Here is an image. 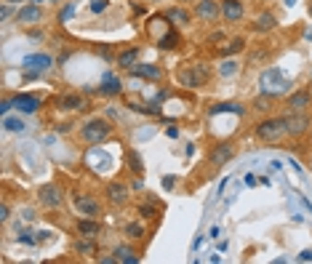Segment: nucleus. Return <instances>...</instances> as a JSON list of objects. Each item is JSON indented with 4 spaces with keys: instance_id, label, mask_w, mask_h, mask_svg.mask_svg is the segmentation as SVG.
I'll list each match as a JSON object with an SVG mask.
<instances>
[{
    "instance_id": "1",
    "label": "nucleus",
    "mask_w": 312,
    "mask_h": 264,
    "mask_svg": "<svg viewBox=\"0 0 312 264\" xmlns=\"http://www.w3.org/2000/svg\"><path fill=\"white\" fill-rule=\"evenodd\" d=\"M179 83L187 88H200L211 80V67L203 64V61H195V64H184L179 67Z\"/></svg>"
},
{
    "instance_id": "2",
    "label": "nucleus",
    "mask_w": 312,
    "mask_h": 264,
    "mask_svg": "<svg viewBox=\"0 0 312 264\" xmlns=\"http://www.w3.org/2000/svg\"><path fill=\"white\" fill-rule=\"evenodd\" d=\"M110 133H112V126L104 117H94V120H88L86 126L80 128V139L86 144H101Z\"/></svg>"
},
{
    "instance_id": "3",
    "label": "nucleus",
    "mask_w": 312,
    "mask_h": 264,
    "mask_svg": "<svg viewBox=\"0 0 312 264\" xmlns=\"http://www.w3.org/2000/svg\"><path fill=\"white\" fill-rule=\"evenodd\" d=\"M286 123H283V117H267V120H262L256 126V136L262 139V142H267V144H275V142H280L283 136H286Z\"/></svg>"
},
{
    "instance_id": "4",
    "label": "nucleus",
    "mask_w": 312,
    "mask_h": 264,
    "mask_svg": "<svg viewBox=\"0 0 312 264\" xmlns=\"http://www.w3.org/2000/svg\"><path fill=\"white\" fill-rule=\"evenodd\" d=\"M283 123H286V131L291 133V136H304V133L310 131V117L304 115V112H288V115L283 117Z\"/></svg>"
},
{
    "instance_id": "5",
    "label": "nucleus",
    "mask_w": 312,
    "mask_h": 264,
    "mask_svg": "<svg viewBox=\"0 0 312 264\" xmlns=\"http://www.w3.org/2000/svg\"><path fill=\"white\" fill-rule=\"evenodd\" d=\"M38 198H40V206H45V208H61V203H64V195H61V189L56 184L40 187L38 189Z\"/></svg>"
},
{
    "instance_id": "6",
    "label": "nucleus",
    "mask_w": 312,
    "mask_h": 264,
    "mask_svg": "<svg viewBox=\"0 0 312 264\" xmlns=\"http://www.w3.org/2000/svg\"><path fill=\"white\" fill-rule=\"evenodd\" d=\"M288 83H283V75L277 70H267L262 75V91L264 94H272V96H277V94L283 91V88H286Z\"/></svg>"
},
{
    "instance_id": "7",
    "label": "nucleus",
    "mask_w": 312,
    "mask_h": 264,
    "mask_svg": "<svg viewBox=\"0 0 312 264\" xmlns=\"http://www.w3.org/2000/svg\"><path fill=\"white\" fill-rule=\"evenodd\" d=\"M75 208L80 211L83 216H91V219H96V216L101 213L99 200L91 198V195H83V192H78V195H75Z\"/></svg>"
},
{
    "instance_id": "8",
    "label": "nucleus",
    "mask_w": 312,
    "mask_h": 264,
    "mask_svg": "<svg viewBox=\"0 0 312 264\" xmlns=\"http://www.w3.org/2000/svg\"><path fill=\"white\" fill-rule=\"evenodd\" d=\"M195 16L200 21H216L219 16H222V5H219L216 0H200L195 8Z\"/></svg>"
},
{
    "instance_id": "9",
    "label": "nucleus",
    "mask_w": 312,
    "mask_h": 264,
    "mask_svg": "<svg viewBox=\"0 0 312 264\" xmlns=\"http://www.w3.org/2000/svg\"><path fill=\"white\" fill-rule=\"evenodd\" d=\"M232 155H235V147L224 142V144H219V147H214V150H211L208 160H211V166H214V168H222V166H227V163L232 160Z\"/></svg>"
},
{
    "instance_id": "10",
    "label": "nucleus",
    "mask_w": 312,
    "mask_h": 264,
    "mask_svg": "<svg viewBox=\"0 0 312 264\" xmlns=\"http://www.w3.org/2000/svg\"><path fill=\"white\" fill-rule=\"evenodd\" d=\"M107 198L112 206H126L128 203V187L123 182H110L107 184Z\"/></svg>"
},
{
    "instance_id": "11",
    "label": "nucleus",
    "mask_w": 312,
    "mask_h": 264,
    "mask_svg": "<svg viewBox=\"0 0 312 264\" xmlns=\"http://www.w3.org/2000/svg\"><path fill=\"white\" fill-rule=\"evenodd\" d=\"M16 19H19L21 24H38V21L43 19V8H40L38 3L24 5V8H19V11H16Z\"/></svg>"
},
{
    "instance_id": "12",
    "label": "nucleus",
    "mask_w": 312,
    "mask_h": 264,
    "mask_svg": "<svg viewBox=\"0 0 312 264\" xmlns=\"http://www.w3.org/2000/svg\"><path fill=\"white\" fill-rule=\"evenodd\" d=\"M24 70H32V72H45L51 67V56L48 54H30L24 61H21Z\"/></svg>"
},
{
    "instance_id": "13",
    "label": "nucleus",
    "mask_w": 312,
    "mask_h": 264,
    "mask_svg": "<svg viewBox=\"0 0 312 264\" xmlns=\"http://www.w3.org/2000/svg\"><path fill=\"white\" fill-rule=\"evenodd\" d=\"M11 104H14L16 110H21V112H38V107H40V99H38V96H30V94H16V96L11 99Z\"/></svg>"
},
{
    "instance_id": "14",
    "label": "nucleus",
    "mask_w": 312,
    "mask_h": 264,
    "mask_svg": "<svg viewBox=\"0 0 312 264\" xmlns=\"http://www.w3.org/2000/svg\"><path fill=\"white\" fill-rule=\"evenodd\" d=\"M222 19L224 21H240L243 19L240 0H224V3H222Z\"/></svg>"
},
{
    "instance_id": "15",
    "label": "nucleus",
    "mask_w": 312,
    "mask_h": 264,
    "mask_svg": "<svg viewBox=\"0 0 312 264\" xmlns=\"http://www.w3.org/2000/svg\"><path fill=\"white\" fill-rule=\"evenodd\" d=\"M179 40H181V38H179V32L168 27V30L163 32L160 38H157V48H163V51H174V48L179 46Z\"/></svg>"
},
{
    "instance_id": "16",
    "label": "nucleus",
    "mask_w": 312,
    "mask_h": 264,
    "mask_svg": "<svg viewBox=\"0 0 312 264\" xmlns=\"http://www.w3.org/2000/svg\"><path fill=\"white\" fill-rule=\"evenodd\" d=\"M131 70H134V75H139V77H152V80H160L163 77V70L155 64H134Z\"/></svg>"
},
{
    "instance_id": "17",
    "label": "nucleus",
    "mask_w": 312,
    "mask_h": 264,
    "mask_svg": "<svg viewBox=\"0 0 312 264\" xmlns=\"http://www.w3.org/2000/svg\"><path fill=\"white\" fill-rule=\"evenodd\" d=\"M310 104V94L307 91H296L288 96V107H291V112H304Z\"/></svg>"
},
{
    "instance_id": "18",
    "label": "nucleus",
    "mask_w": 312,
    "mask_h": 264,
    "mask_svg": "<svg viewBox=\"0 0 312 264\" xmlns=\"http://www.w3.org/2000/svg\"><path fill=\"white\" fill-rule=\"evenodd\" d=\"M136 59H139V48H134V46L117 54V64H120L123 70H131V67L136 64Z\"/></svg>"
},
{
    "instance_id": "19",
    "label": "nucleus",
    "mask_w": 312,
    "mask_h": 264,
    "mask_svg": "<svg viewBox=\"0 0 312 264\" xmlns=\"http://www.w3.org/2000/svg\"><path fill=\"white\" fill-rule=\"evenodd\" d=\"M115 259L123 262V264H136V262H139V254H136L131 245H117V248H115Z\"/></svg>"
},
{
    "instance_id": "20",
    "label": "nucleus",
    "mask_w": 312,
    "mask_h": 264,
    "mask_svg": "<svg viewBox=\"0 0 312 264\" xmlns=\"http://www.w3.org/2000/svg\"><path fill=\"white\" fill-rule=\"evenodd\" d=\"M78 232H80L83 238H94V235L99 232V222H94L91 216L80 219V222H78Z\"/></svg>"
},
{
    "instance_id": "21",
    "label": "nucleus",
    "mask_w": 312,
    "mask_h": 264,
    "mask_svg": "<svg viewBox=\"0 0 312 264\" xmlns=\"http://www.w3.org/2000/svg\"><path fill=\"white\" fill-rule=\"evenodd\" d=\"M120 91H123L120 80H117V77H112V75H104V80H101V94L115 96V94H120Z\"/></svg>"
},
{
    "instance_id": "22",
    "label": "nucleus",
    "mask_w": 312,
    "mask_h": 264,
    "mask_svg": "<svg viewBox=\"0 0 312 264\" xmlns=\"http://www.w3.org/2000/svg\"><path fill=\"white\" fill-rule=\"evenodd\" d=\"M166 16H168V21H171V24H179V27L190 24V14H187L184 8H168Z\"/></svg>"
},
{
    "instance_id": "23",
    "label": "nucleus",
    "mask_w": 312,
    "mask_h": 264,
    "mask_svg": "<svg viewBox=\"0 0 312 264\" xmlns=\"http://www.w3.org/2000/svg\"><path fill=\"white\" fill-rule=\"evenodd\" d=\"M275 24H277V19L272 14H262L256 21H254V30L256 32H270V30H275Z\"/></svg>"
},
{
    "instance_id": "24",
    "label": "nucleus",
    "mask_w": 312,
    "mask_h": 264,
    "mask_svg": "<svg viewBox=\"0 0 312 264\" xmlns=\"http://www.w3.org/2000/svg\"><path fill=\"white\" fill-rule=\"evenodd\" d=\"M126 160H128V166H131V171L139 176L141 171H144V163H141V155L136 152V150H126Z\"/></svg>"
},
{
    "instance_id": "25",
    "label": "nucleus",
    "mask_w": 312,
    "mask_h": 264,
    "mask_svg": "<svg viewBox=\"0 0 312 264\" xmlns=\"http://www.w3.org/2000/svg\"><path fill=\"white\" fill-rule=\"evenodd\" d=\"M61 102H64L61 107H67V110H86L88 107V102L83 96H78V94H70V96H64Z\"/></svg>"
},
{
    "instance_id": "26",
    "label": "nucleus",
    "mask_w": 312,
    "mask_h": 264,
    "mask_svg": "<svg viewBox=\"0 0 312 264\" xmlns=\"http://www.w3.org/2000/svg\"><path fill=\"white\" fill-rule=\"evenodd\" d=\"M136 208H139L141 219H155L157 213H160V206H155V203H139Z\"/></svg>"
},
{
    "instance_id": "27",
    "label": "nucleus",
    "mask_w": 312,
    "mask_h": 264,
    "mask_svg": "<svg viewBox=\"0 0 312 264\" xmlns=\"http://www.w3.org/2000/svg\"><path fill=\"white\" fill-rule=\"evenodd\" d=\"M75 254H80V256L96 254V243H94V240H78V243H75Z\"/></svg>"
},
{
    "instance_id": "28",
    "label": "nucleus",
    "mask_w": 312,
    "mask_h": 264,
    "mask_svg": "<svg viewBox=\"0 0 312 264\" xmlns=\"http://www.w3.org/2000/svg\"><path fill=\"white\" fill-rule=\"evenodd\" d=\"M243 46H246V40L243 38H232V43H227V46L222 48V54H237V51H243Z\"/></svg>"
},
{
    "instance_id": "29",
    "label": "nucleus",
    "mask_w": 312,
    "mask_h": 264,
    "mask_svg": "<svg viewBox=\"0 0 312 264\" xmlns=\"http://www.w3.org/2000/svg\"><path fill=\"white\" fill-rule=\"evenodd\" d=\"M126 235L131 240H139V238H144V227H141V224H136V222H131V224H126Z\"/></svg>"
},
{
    "instance_id": "30",
    "label": "nucleus",
    "mask_w": 312,
    "mask_h": 264,
    "mask_svg": "<svg viewBox=\"0 0 312 264\" xmlns=\"http://www.w3.org/2000/svg\"><path fill=\"white\" fill-rule=\"evenodd\" d=\"M219 112H240V104L224 102V104H219V107H211V115H219Z\"/></svg>"
},
{
    "instance_id": "31",
    "label": "nucleus",
    "mask_w": 312,
    "mask_h": 264,
    "mask_svg": "<svg viewBox=\"0 0 312 264\" xmlns=\"http://www.w3.org/2000/svg\"><path fill=\"white\" fill-rule=\"evenodd\" d=\"M3 126L8 128V131H24V123H21L19 117H8V115H5L3 117Z\"/></svg>"
},
{
    "instance_id": "32",
    "label": "nucleus",
    "mask_w": 312,
    "mask_h": 264,
    "mask_svg": "<svg viewBox=\"0 0 312 264\" xmlns=\"http://www.w3.org/2000/svg\"><path fill=\"white\" fill-rule=\"evenodd\" d=\"M272 102H275V96H272V94H262V96L256 99V110H270Z\"/></svg>"
},
{
    "instance_id": "33",
    "label": "nucleus",
    "mask_w": 312,
    "mask_h": 264,
    "mask_svg": "<svg viewBox=\"0 0 312 264\" xmlns=\"http://www.w3.org/2000/svg\"><path fill=\"white\" fill-rule=\"evenodd\" d=\"M72 14H75V5L70 3V5H67V8L59 14V19H61V21H70V16H72Z\"/></svg>"
},
{
    "instance_id": "34",
    "label": "nucleus",
    "mask_w": 312,
    "mask_h": 264,
    "mask_svg": "<svg viewBox=\"0 0 312 264\" xmlns=\"http://www.w3.org/2000/svg\"><path fill=\"white\" fill-rule=\"evenodd\" d=\"M232 72H237V61H227L222 67V75H232Z\"/></svg>"
},
{
    "instance_id": "35",
    "label": "nucleus",
    "mask_w": 312,
    "mask_h": 264,
    "mask_svg": "<svg viewBox=\"0 0 312 264\" xmlns=\"http://www.w3.org/2000/svg\"><path fill=\"white\" fill-rule=\"evenodd\" d=\"M107 8V0H94V3H91V11H94V14H99V11H104Z\"/></svg>"
},
{
    "instance_id": "36",
    "label": "nucleus",
    "mask_w": 312,
    "mask_h": 264,
    "mask_svg": "<svg viewBox=\"0 0 312 264\" xmlns=\"http://www.w3.org/2000/svg\"><path fill=\"white\" fill-rule=\"evenodd\" d=\"M208 40L216 46V43H224V40H227V35H224V32H214V35H208Z\"/></svg>"
},
{
    "instance_id": "37",
    "label": "nucleus",
    "mask_w": 312,
    "mask_h": 264,
    "mask_svg": "<svg viewBox=\"0 0 312 264\" xmlns=\"http://www.w3.org/2000/svg\"><path fill=\"white\" fill-rule=\"evenodd\" d=\"M163 187L171 189V187H174V176H163Z\"/></svg>"
},
{
    "instance_id": "38",
    "label": "nucleus",
    "mask_w": 312,
    "mask_h": 264,
    "mask_svg": "<svg viewBox=\"0 0 312 264\" xmlns=\"http://www.w3.org/2000/svg\"><path fill=\"white\" fill-rule=\"evenodd\" d=\"M8 213H11V208H8V206H3V208H0V222H5V219H8Z\"/></svg>"
},
{
    "instance_id": "39",
    "label": "nucleus",
    "mask_w": 312,
    "mask_h": 264,
    "mask_svg": "<svg viewBox=\"0 0 312 264\" xmlns=\"http://www.w3.org/2000/svg\"><path fill=\"white\" fill-rule=\"evenodd\" d=\"M299 256H302L304 262H312V251H310V248H307V251H302V254H299Z\"/></svg>"
},
{
    "instance_id": "40",
    "label": "nucleus",
    "mask_w": 312,
    "mask_h": 264,
    "mask_svg": "<svg viewBox=\"0 0 312 264\" xmlns=\"http://www.w3.org/2000/svg\"><path fill=\"white\" fill-rule=\"evenodd\" d=\"M307 11H310V19H312V0H310V5H307Z\"/></svg>"
},
{
    "instance_id": "41",
    "label": "nucleus",
    "mask_w": 312,
    "mask_h": 264,
    "mask_svg": "<svg viewBox=\"0 0 312 264\" xmlns=\"http://www.w3.org/2000/svg\"><path fill=\"white\" fill-rule=\"evenodd\" d=\"M32 3H43V0H32Z\"/></svg>"
},
{
    "instance_id": "42",
    "label": "nucleus",
    "mask_w": 312,
    "mask_h": 264,
    "mask_svg": "<svg viewBox=\"0 0 312 264\" xmlns=\"http://www.w3.org/2000/svg\"><path fill=\"white\" fill-rule=\"evenodd\" d=\"M5 3H16V0H5Z\"/></svg>"
}]
</instances>
